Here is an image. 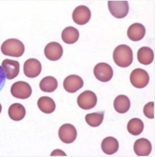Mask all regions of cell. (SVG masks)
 I'll return each mask as SVG.
<instances>
[{"label":"cell","instance_id":"7","mask_svg":"<svg viewBox=\"0 0 155 157\" xmlns=\"http://www.w3.org/2000/svg\"><path fill=\"white\" fill-rule=\"evenodd\" d=\"M94 74L97 80L103 82H108L113 76V70L110 65L105 63H98L95 67Z\"/></svg>","mask_w":155,"mask_h":157},{"label":"cell","instance_id":"11","mask_svg":"<svg viewBox=\"0 0 155 157\" xmlns=\"http://www.w3.org/2000/svg\"><path fill=\"white\" fill-rule=\"evenodd\" d=\"M84 82L79 76L72 75L68 76L64 80L63 86L66 90L70 93L76 92L83 86Z\"/></svg>","mask_w":155,"mask_h":157},{"label":"cell","instance_id":"24","mask_svg":"<svg viewBox=\"0 0 155 157\" xmlns=\"http://www.w3.org/2000/svg\"><path fill=\"white\" fill-rule=\"evenodd\" d=\"M104 111L88 114L85 117L86 122L92 127H98L102 123L104 120Z\"/></svg>","mask_w":155,"mask_h":157},{"label":"cell","instance_id":"6","mask_svg":"<svg viewBox=\"0 0 155 157\" xmlns=\"http://www.w3.org/2000/svg\"><path fill=\"white\" fill-rule=\"evenodd\" d=\"M97 100L96 95L94 93L86 90L78 96L77 103L80 108L88 110L94 108L96 105Z\"/></svg>","mask_w":155,"mask_h":157},{"label":"cell","instance_id":"1","mask_svg":"<svg viewBox=\"0 0 155 157\" xmlns=\"http://www.w3.org/2000/svg\"><path fill=\"white\" fill-rule=\"evenodd\" d=\"M113 57L115 64L122 68L127 67L133 62V52L131 48L125 44L118 46L114 51Z\"/></svg>","mask_w":155,"mask_h":157},{"label":"cell","instance_id":"21","mask_svg":"<svg viewBox=\"0 0 155 157\" xmlns=\"http://www.w3.org/2000/svg\"><path fill=\"white\" fill-rule=\"evenodd\" d=\"M38 106L41 112L45 114H51L54 112L56 105L51 98L43 96L40 98L37 102Z\"/></svg>","mask_w":155,"mask_h":157},{"label":"cell","instance_id":"28","mask_svg":"<svg viewBox=\"0 0 155 157\" xmlns=\"http://www.w3.org/2000/svg\"><path fill=\"white\" fill-rule=\"evenodd\" d=\"M2 107L1 106V103H0V114H1V113L2 112Z\"/></svg>","mask_w":155,"mask_h":157},{"label":"cell","instance_id":"18","mask_svg":"<svg viewBox=\"0 0 155 157\" xmlns=\"http://www.w3.org/2000/svg\"><path fill=\"white\" fill-rule=\"evenodd\" d=\"M137 58L139 62L141 64L144 65L150 64L154 60V52L150 48L142 47L138 52Z\"/></svg>","mask_w":155,"mask_h":157},{"label":"cell","instance_id":"10","mask_svg":"<svg viewBox=\"0 0 155 157\" xmlns=\"http://www.w3.org/2000/svg\"><path fill=\"white\" fill-rule=\"evenodd\" d=\"M41 63L37 59H29L24 63V71L27 77L31 78L37 77L41 73Z\"/></svg>","mask_w":155,"mask_h":157},{"label":"cell","instance_id":"16","mask_svg":"<svg viewBox=\"0 0 155 157\" xmlns=\"http://www.w3.org/2000/svg\"><path fill=\"white\" fill-rule=\"evenodd\" d=\"M101 148L105 154L112 155L117 152L119 144L115 138L108 137L103 139L101 144Z\"/></svg>","mask_w":155,"mask_h":157},{"label":"cell","instance_id":"4","mask_svg":"<svg viewBox=\"0 0 155 157\" xmlns=\"http://www.w3.org/2000/svg\"><path fill=\"white\" fill-rule=\"evenodd\" d=\"M130 80L134 87L138 89H142L146 87L149 83V75L142 69L136 68L131 72Z\"/></svg>","mask_w":155,"mask_h":157},{"label":"cell","instance_id":"25","mask_svg":"<svg viewBox=\"0 0 155 157\" xmlns=\"http://www.w3.org/2000/svg\"><path fill=\"white\" fill-rule=\"evenodd\" d=\"M143 113L147 118H154V102H148L145 105L143 108Z\"/></svg>","mask_w":155,"mask_h":157},{"label":"cell","instance_id":"5","mask_svg":"<svg viewBox=\"0 0 155 157\" xmlns=\"http://www.w3.org/2000/svg\"><path fill=\"white\" fill-rule=\"evenodd\" d=\"M11 92L16 98L25 99L31 95L32 90L31 86L27 82L18 81L13 84L11 88Z\"/></svg>","mask_w":155,"mask_h":157},{"label":"cell","instance_id":"15","mask_svg":"<svg viewBox=\"0 0 155 157\" xmlns=\"http://www.w3.org/2000/svg\"><path fill=\"white\" fill-rule=\"evenodd\" d=\"M146 30L142 24L136 23L130 26L127 30V35L132 41H140L144 37Z\"/></svg>","mask_w":155,"mask_h":157},{"label":"cell","instance_id":"9","mask_svg":"<svg viewBox=\"0 0 155 157\" xmlns=\"http://www.w3.org/2000/svg\"><path fill=\"white\" fill-rule=\"evenodd\" d=\"M91 13L90 10L85 6H79L74 10L72 14L74 22L78 25L87 24L90 20Z\"/></svg>","mask_w":155,"mask_h":157},{"label":"cell","instance_id":"12","mask_svg":"<svg viewBox=\"0 0 155 157\" xmlns=\"http://www.w3.org/2000/svg\"><path fill=\"white\" fill-rule=\"evenodd\" d=\"M63 49L62 46L56 42H52L48 44L44 49L46 57L52 61H57L62 57Z\"/></svg>","mask_w":155,"mask_h":157},{"label":"cell","instance_id":"3","mask_svg":"<svg viewBox=\"0 0 155 157\" xmlns=\"http://www.w3.org/2000/svg\"><path fill=\"white\" fill-rule=\"evenodd\" d=\"M108 3L109 11L116 18H124L129 13V7L127 1H108Z\"/></svg>","mask_w":155,"mask_h":157},{"label":"cell","instance_id":"13","mask_svg":"<svg viewBox=\"0 0 155 157\" xmlns=\"http://www.w3.org/2000/svg\"><path fill=\"white\" fill-rule=\"evenodd\" d=\"M2 65L7 79H13L18 75L20 64L18 61L6 59L3 61Z\"/></svg>","mask_w":155,"mask_h":157},{"label":"cell","instance_id":"2","mask_svg":"<svg viewBox=\"0 0 155 157\" xmlns=\"http://www.w3.org/2000/svg\"><path fill=\"white\" fill-rule=\"evenodd\" d=\"M1 50L5 55L19 57L24 54L25 48L24 44L20 40L10 39L3 42L1 46Z\"/></svg>","mask_w":155,"mask_h":157},{"label":"cell","instance_id":"19","mask_svg":"<svg viewBox=\"0 0 155 157\" xmlns=\"http://www.w3.org/2000/svg\"><path fill=\"white\" fill-rule=\"evenodd\" d=\"M78 30L72 26H68L63 30L62 37L63 41L68 44H72L78 41L79 37Z\"/></svg>","mask_w":155,"mask_h":157},{"label":"cell","instance_id":"27","mask_svg":"<svg viewBox=\"0 0 155 157\" xmlns=\"http://www.w3.org/2000/svg\"><path fill=\"white\" fill-rule=\"evenodd\" d=\"M51 156H66L64 151L60 149H55L51 153Z\"/></svg>","mask_w":155,"mask_h":157},{"label":"cell","instance_id":"14","mask_svg":"<svg viewBox=\"0 0 155 157\" xmlns=\"http://www.w3.org/2000/svg\"><path fill=\"white\" fill-rule=\"evenodd\" d=\"M134 149L138 156H148L152 152V145L148 140L142 138L135 141Z\"/></svg>","mask_w":155,"mask_h":157},{"label":"cell","instance_id":"26","mask_svg":"<svg viewBox=\"0 0 155 157\" xmlns=\"http://www.w3.org/2000/svg\"><path fill=\"white\" fill-rule=\"evenodd\" d=\"M6 82V77L4 71L0 65V92L3 89Z\"/></svg>","mask_w":155,"mask_h":157},{"label":"cell","instance_id":"8","mask_svg":"<svg viewBox=\"0 0 155 157\" xmlns=\"http://www.w3.org/2000/svg\"><path fill=\"white\" fill-rule=\"evenodd\" d=\"M59 136L61 141L63 143H72L75 141L77 137V130L72 124H64L59 129Z\"/></svg>","mask_w":155,"mask_h":157},{"label":"cell","instance_id":"23","mask_svg":"<svg viewBox=\"0 0 155 157\" xmlns=\"http://www.w3.org/2000/svg\"><path fill=\"white\" fill-rule=\"evenodd\" d=\"M144 124L138 118H133L130 120L127 125V129L129 133L134 136H138L142 132L144 129Z\"/></svg>","mask_w":155,"mask_h":157},{"label":"cell","instance_id":"20","mask_svg":"<svg viewBox=\"0 0 155 157\" xmlns=\"http://www.w3.org/2000/svg\"><path fill=\"white\" fill-rule=\"evenodd\" d=\"M8 114L9 117L15 121H20L26 115V111L25 107L19 103H15L9 107Z\"/></svg>","mask_w":155,"mask_h":157},{"label":"cell","instance_id":"17","mask_svg":"<svg viewBox=\"0 0 155 157\" xmlns=\"http://www.w3.org/2000/svg\"><path fill=\"white\" fill-rule=\"evenodd\" d=\"M131 106L130 99L125 95L118 96L115 99L114 106L115 109L118 113L124 114L128 112Z\"/></svg>","mask_w":155,"mask_h":157},{"label":"cell","instance_id":"22","mask_svg":"<svg viewBox=\"0 0 155 157\" xmlns=\"http://www.w3.org/2000/svg\"><path fill=\"white\" fill-rule=\"evenodd\" d=\"M58 85L56 78L53 76H47L41 80L40 87L41 90L44 92L51 93L57 89Z\"/></svg>","mask_w":155,"mask_h":157}]
</instances>
